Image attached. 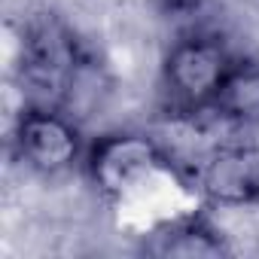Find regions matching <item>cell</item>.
<instances>
[{
    "label": "cell",
    "mask_w": 259,
    "mask_h": 259,
    "mask_svg": "<svg viewBox=\"0 0 259 259\" xmlns=\"http://www.w3.org/2000/svg\"><path fill=\"white\" fill-rule=\"evenodd\" d=\"M235 61L238 58L217 34L192 31L174 40L159 73L165 110L183 119L207 116Z\"/></svg>",
    "instance_id": "6da1fadb"
},
{
    "label": "cell",
    "mask_w": 259,
    "mask_h": 259,
    "mask_svg": "<svg viewBox=\"0 0 259 259\" xmlns=\"http://www.w3.org/2000/svg\"><path fill=\"white\" fill-rule=\"evenodd\" d=\"M82 168L104 198L122 201L156 174L171 171V156L147 132H110L89 144Z\"/></svg>",
    "instance_id": "7a4b0ae2"
},
{
    "label": "cell",
    "mask_w": 259,
    "mask_h": 259,
    "mask_svg": "<svg viewBox=\"0 0 259 259\" xmlns=\"http://www.w3.org/2000/svg\"><path fill=\"white\" fill-rule=\"evenodd\" d=\"M10 144L25 168L46 177L82 165L89 150L79 119L52 104H25L16 116Z\"/></svg>",
    "instance_id": "3957f363"
},
{
    "label": "cell",
    "mask_w": 259,
    "mask_h": 259,
    "mask_svg": "<svg viewBox=\"0 0 259 259\" xmlns=\"http://www.w3.org/2000/svg\"><path fill=\"white\" fill-rule=\"evenodd\" d=\"M192 183L213 207L259 204V141H235L210 147L198 156Z\"/></svg>",
    "instance_id": "277c9868"
},
{
    "label": "cell",
    "mask_w": 259,
    "mask_h": 259,
    "mask_svg": "<svg viewBox=\"0 0 259 259\" xmlns=\"http://www.w3.org/2000/svg\"><path fill=\"white\" fill-rule=\"evenodd\" d=\"M147 253L153 256H229L232 247L226 241V235L204 217H177L165 226H159L150 241L144 244Z\"/></svg>",
    "instance_id": "5b68a950"
},
{
    "label": "cell",
    "mask_w": 259,
    "mask_h": 259,
    "mask_svg": "<svg viewBox=\"0 0 259 259\" xmlns=\"http://www.w3.org/2000/svg\"><path fill=\"white\" fill-rule=\"evenodd\" d=\"M229 125H259V58H238L210 113Z\"/></svg>",
    "instance_id": "8992f818"
}]
</instances>
